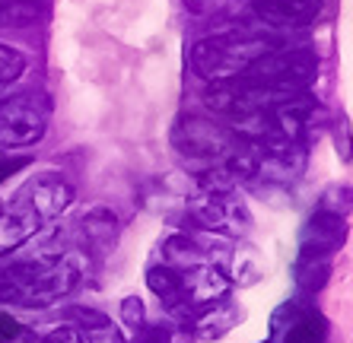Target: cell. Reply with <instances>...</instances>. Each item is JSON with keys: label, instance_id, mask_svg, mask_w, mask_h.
<instances>
[{"label": "cell", "instance_id": "cell-1", "mask_svg": "<svg viewBox=\"0 0 353 343\" xmlns=\"http://www.w3.org/2000/svg\"><path fill=\"white\" fill-rule=\"evenodd\" d=\"M264 51H271V45L258 39V35H242V32L214 35V39L197 41L191 48V67L204 80L226 83L245 74L248 64L258 61Z\"/></svg>", "mask_w": 353, "mask_h": 343}, {"label": "cell", "instance_id": "cell-2", "mask_svg": "<svg viewBox=\"0 0 353 343\" xmlns=\"http://www.w3.org/2000/svg\"><path fill=\"white\" fill-rule=\"evenodd\" d=\"M191 216H194V222L201 229L226 238L248 232V222H252L245 204L232 191H204L201 197L191 200Z\"/></svg>", "mask_w": 353, "mask_h": 343}, {"label": "cell", "instance_id": "cell-3", "mask_svg": "<svg viewBox=\"0 0 353 343\" xmlns=\"http://www.w3.org/2000/svg\"><path fill=\"white\" fill-rule=\"evenodd\" d=\"M45 112L32 96H13L0 102V149L29 147L45 137Z\"/></svg>", "mask_w": 353, "mask_h": 343}, {"label": "cell", "instance_id": "cell-4", "mask_svg": "<svg viewBox=\"0 0 353 343\" xmlns=\"http://www.w3.org/2000/svg\"><path fill=\"white\" fill-rule=\"evenodd\" d=\"M17 197L39 213V220H58L61 213L70 207V200H74V188L61 175L45 172V175H35Z\"/></svg>", "mask_w": 353, "mask_h": 343}, {"label": "cell", "instance_id": "cell-5", "mask_svg": "<svg viewBox=\"0 0 353 343\" xmlns=\"http://www.w3.org/2000/svg\"><path fill=\"white\" fill-rule=\"evenodd\" d=\"M175 143H179L185 153L191 156H204V159H214V156H230L236 149V137H232L226 127L214 121H185L175 134Z\"/></svg>", "mask_w": 353, "mask_h": 343}, {"label": "cell", "instance_id": "cell-6", "mask_svg": "<svg viewBox=\"0 0 353 343\" xmlns=\"http://www.w3.org/2000/svg\"><path fill=\"white\" fill-rule=\"evenodd\" d=\"M347 242V216L331 210H315L299 238V248L319 254H337Z\"/></svg>", "mask_w": 353, "mask_h": 343}, {"label": "cell", "instance_id": "cell-7", "mask_svg": "<svg viewBox=\"0 0 353 343\" xmlns=\"http://www.w3.org/2000/svg\"><path fill=\"white\" fill-rule=\"evenodd\" d=\"M252 10L264 25L293 29V25H305L319 17L321 0H252Z\"/></svg>", "mask_w": 353, "mask_h": 343}, {"label": "cell", "instance_id": "cell-8", "mask_svg": "<svg viewBox=\"0 0 353 343\" xmlns=\"http://www.w3.org/2000/svg\"><path fill=\"white\" fill-rule=\"evenodd\" d=\"M39 229H41L39 213L26 204V200L17 197L10 207H0V254L17 251V248L23 245V242H29Z\"/></svg>", "mask_w": 353, "mask_h": 343}, {"label": "cell", "instance_id": "cell-9", "mask_svg": "<svg viewBox=\"0 0 353 343\" xmlns=\"http://www.w3.org/2000/svg\"><path fill=\"white\" fill-rule=\"evenodd\" d=\"M239 318H242V309L232 299H223V302L204 309L201 315H194L191 327H194V334L201 340H220L223 334H230L232 327L239 324Z\"/></svg>", "mask_w": 353, "mask_h": 343}, {"label": "cell", "instance_id": "cell-10", "mask_svg": "<svg viewBox=\"0 0 353 343\" xmlns=\"http://www.w3.org/2000/svg\"><path fill=\"white\" fill-rule=\"evenodd\" d=\"M331 267H334V254L299 248V258H296V286H299V293L315 295L319 289H325V283L331 280Z\"/></svg>", "mask_w": 353, "mask_h": 343}, {"label": "cell", "instance_id": "cell-11", "mask_svg": "<svg viewBox=\"0 0 353 343\" xmlns=\"http://www.w3.org/2000/svg\"><path fill=\"white\" fill-rule=\"evenodd\" d=\"M328 331H331L328 318H325L315 305H309V309L277 337V343H328Z\"/></svg>", "mask_w": 353, "mask_h": 343}, {"label": "cell", "instance_id": "cell-12", "mask_svg": "<svg viewBox=\"0 0 353 343\" xmlns=\"http://www.w3.org/2000/svg\"><path fill=\"white\" fill-rule=\"evenodd\" d=\"M159 254H163V264H169L175 270H191L207 264V254L201 251V245L191 236H185V232H175V236L165 238L159 245Z\"/></svg>", "mask_w": 353, "mask_h": 343}, {"label": "cell", "instance_id": "cell-13", "mask_svg": "<svg viewBox=\"0 0 353 343\" xmlns=\"http://www.w3.org/2000/svg\"><path fill=\"white\" fill-rule=\"evenodd\" d=\"M80 232H83V238L96 248V251H108V248L115 245V238H118L115 213H108V210H102V207H96V210H90L80 220Z\"/></svg>", "mask_w": 353, "mask_h": 343}, {"label": "cell", "instance_id": "cell-14", "mask_svg": "<svg viewBox=\"0 0 353 343\" xmlns=\"http://www.w3.org/2000/svg\"><path fill=\"white\" fill-rule=\"evenodd\" d=\"M181 273H185V270H175V267H169V264H153V267L147 270L150 293H157L159 302L169 311L179 309V302H181Z\"/></svg>", "mask_w": 353, "mask_h": 343}, {"label": "cell", "instance_id": "cell-15", "mask_svg": "<svg viewBox=\"0 0 353 343\" xmlns=\"http://www.w3.org/2000/svg\"><path fill=\"white\" fill-rule=\"evenodd\" d=\"M230 280H236L239 286H252L261 280L264 273V258L252 245H236L232 248V261H230Z\"/></svg>", "mask_w": 353, "mask_h": 343}, {"label": "cell", "instance_id": "cell-16", "mask_svg": "<svg viewBox=\"0 0 353 343\" xmlns=\"http://www.w3.org/2000/svg\"><path fill=\"white\" fill-rule=\"evenodd\" d=\"M77 318L83 327V343H128L121 331L99 311H77Z\"/></svg>", "mask_w": 353, "mask_h": 343}, {"label": "cell", "instance_id": "cell-17", "mask_svg": "<svg viewBox=\"0 0 353 343\" xmlns=\"http://www.w3.org/2000/svg\"><path fill=\"white\" fill-rule=\"evenodd\" d=\"M137 343H191L188 327H140L137 331Z\"/></svg>", "mask_w": 353, "mask_h": 343}, {"label": "cell", "instance_id": "cell-18", "mask_svg": "<svg viewBox=\"0 0 353 343\" xmlns=\"http://www.w3.org/2000/svg\"><path fill=\"white\" fill-rule=\"evenodd\" d=\"M0 343H35V337L29 334L23 321L0 309Z\"/></svg>", "mask_w": 353, "mask_h": 343}, {"label": "cell", "instance_id": "cell-19", "mask_svg": "<svg viewBox=\"0 0 353 343\" xmlns=\"http://www.w3.org/2000/svg\"><path fill=\"white\" fill-rule=\"evenodd\" d=\"M23 70H26V57L17 48H10V45H0V83L17 80Z\"/></svg>", "mask_w": 353, "mask_h": 343}, {"label": "cell", "instance_id": "cell-20", "mask_svg": "<svg viewBox=\"0 0 353 343\" xmlns=\"http://www.w3.org/2000/svg\"><path fill=\"white\" fill-rule=\"evenodd\" d=\"M121 321L131 334H137L140 327H147V309H143V302H140L137 295H128L121 302Z\"/></svg>", "mask_w": 353, "mask_h": 343}, {"label": "cell", "instance_id": "cell-21", "mask_svg": "<svg viewBox=\"0 0 353 343\" xmlns=\"http://www.w3.org/2000/svg\"><path fill=\"white\" fill-rule=\"evenodd\" d=\"M32 163V159H29V156H3V159H0V185H3V181L7 178H13V175H17L19 169H26V165Z\"/></svg>", "mask_w": 353, "mask_h": 343}, {"label": "cell", "instance_id": "cell-22", "mask_svg": "<svg viewBox=\"0 0 353 343\" xmlns=\"http://www.w3.org/2000/svg\"><path fill=\"white\" fill-rule=\"evenodd\" d=\"M41 343H83V337H80V331H74V327H58V331H51Z\"/></svg>", "mask_w": 353, "mask_h": 343}, {"label": "cell", "instance_id": "cell-23", "mask_svg": "<svg viewBox=\"0 0 353 343\" xmlns=\"http://www.w3.org/2000/svg\"><path fill=\"white\" fill-rule=\"evenodd\" d=\"M337 153L350 165V124H341V134H337Z\"/></svg>", "mask_w": 353, "mask_h": 343}, {"label": "cell", "instance_id": "cell-24", "mask_svg": "<svg viewBox=\"0 0 353 343\" xmlns=\"http://www.w3.org/2000/svg\"><path fill=\"white\" fill-rule=\"evenodd\" d=\"M268 343H271V340H268Z\"/></svg>", "mask_w": 353, "mask_h": 343}]
</instances>
